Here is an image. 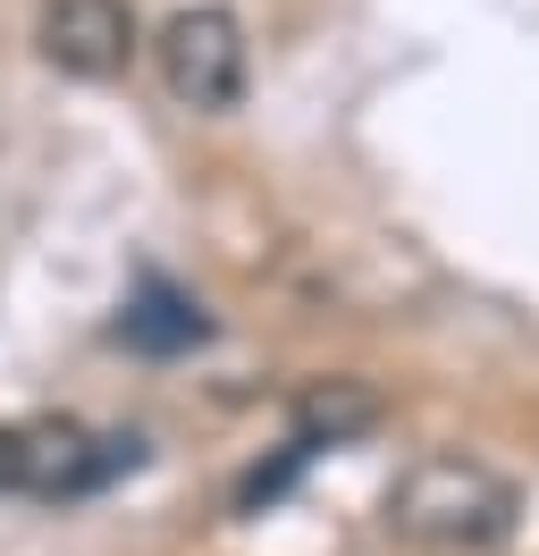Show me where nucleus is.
Instances as JSON below:
<instances>
[{
	"mask_svg": "<svg viewBox=\"0 0 539 556\" xmlns=\"http://www.w3.org/2000/svg\"><path fill=\"white\" fill-rule=\"evenodd\" d=\"M34 42H42V60L60 76L101 85V76H118L135 60V9L127 0H42Z\"/></svg>",
	"mask_w": 539,
	"mask_h": 556,
	"instance_id": "20e7f679",
	"label": "nucleus"
},
{
	"mask_svg": "<svg viewBox=\"0 0 539 556\" xmlns=\"http://www.w3.org/2000/svg\"><path fill=\"white\" fill-rule=\"evenodd\" d=\"M514 515H523L514 481L489 472L480 455H422L388 489V531L422 540V548H498Z\"/></svg>",
	"mask_w": 539,
	"mask_h": 556,
	"instance_id": "f257e3e1",
	"label": "nucleus"
},
{
	"mask_svg": "<svg viewBox=\"0 0 539 556\" xmlns=\"http://www.w3.org/2000/svg\"><path fill=\"white\" fill-rule=\"evenodd\" d=\"M118 329H127V346H143V354H177V346L202 338V313L186 304V295H168V287H143Z\"/></svg>",
	"mask_w": 539,
	"mask_h": 556,
	"instance_id": "423d86ee",
	"label": "nucleus"
},
{
	"mask_svg": "<svg viewBox=\"0 0 539 556\" xmlns=\"http://www.w3.org/2000/svg\"><path fill=\"white\" fill-rule=\"evenodd\" d=\"M135 439H93L85 421H9L0 430V489L9 497H85L110 472H135Z\"/></svg>",
	"mask_w": 539,
	"mask_h": 556,
	"instance_id": "f03ea898",
	"label": "nucleus"
},
{
	"mask_svg": "<svg viewBox=\"0 0 539 556\" xmlns=\"http://www.w3.org/2000/svg\"><path fill=\"white\" fill-rule=\"evenodd\" d=\"M296 421H303L296 447H337V439H354V430H371V421H379V396H371V388H354V380H329V388H312V396L296 405Z\"/></svg>",
	"mask_w": 539,
	"mask_h": 556,
	"instance_id": "39448f33",
	"label": "nucleus"
},
{
	"mask_svg": "<svg viewBox=\"0 0 539 556\" xmlns=\"http://www.w3.org/2000/svg\"><path fill=\"white\" fill-rule=\"evenodd\" d=\"M161 76L186 110H236L245 93V26L220 0H195L161 26Z\"/></svg>",
	"mask_w": 539,
	"mask_h": 556,
	"instance_id": "7ed1b4c3",
	"label": "nucleus"
}]
</instances>
